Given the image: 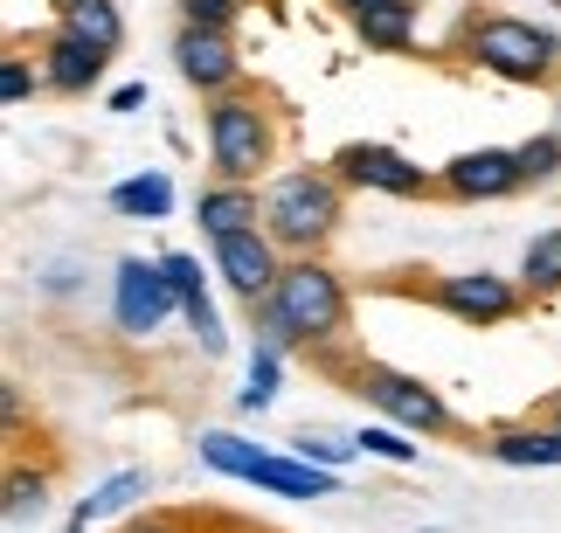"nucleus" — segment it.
Instances as JSON below:
<instances>
[{
	"mask_svg": "<svg viewBox=\"0 0 561 533\" xmlns=\"http://www.w3.org/2000/svg\"><path fill=\"white\" fill-rule=\"evenodd\" d=\"M416 285H402L409 298H423L430 312L458 318L465 333H492V326H513L534 298L520 291V277H500V270H450V277H430V270H409Z\"/></svg>",
	"mask_w": 561,
	"mask_h": 533,
	"instance_id": "nucleus-6",
	"label": "nucleus"
},
{
	"mask_svg": "<svg viewBox=\"0 0 561 533\" xmlns=\"http://www.w3.org/2000/svg\"><path fill=\"white\" fill-rule=\"evenodd\" d=\"M56 21L70 35H83V42H98L104 56L125 49V8L118 0H70V8H56Z\"/></svg>",
	"mask_w": 561,
	"mask_h": 533,
	"instance_id": "nucleus-19",
	"label": "nucleus"
},
{
	"mask_svg": "<svg viewBox=\"0 0 561 533\" xmlns=\"http://www.w3.org/2000/svg\"><path fill=\"white\" fill-rule=\"evenodd\" d=\"M208 257H215V277L236 291L243 312H256L277 291V277H285V250L271 243V229H236V236L208 243Z\"/></svg>",
	"mask_w": 561,
	"mask_h": 533,
	"instance_id": "nucleus-10",
	"label": "nucleus"
},
{
	"mask_svg": "<svg viewBox=\"0 0 561 533\" xmlns=\"http://www.w3.org/2000/svg\"><path fill=\"white\" fill-rule=\"evenodd\" d=\"M333 174L354 187V195H388V201H444L437 166H416L402 146L388 139H347L333 153Z\"/></svg>",
	"mask_w": 561,
	"mask_h": 533,
	"instance_id": "nucleus-7",
	"label": "nucleus"
},
{
	"mask_svg": "<svg viewBox=\"0 0 561 533\" xmlns=\"http://www.w3.org/2000/svg\"><path fill=\"white\" fill-rule=\"evenodd\" d=\"M194 451H202V464H208V472H222V478H256V464H264L271 451H264V443H250V437H236V430H202V437H194Z\"/></svg>",
	"mask_w": 561,
	"mask_h": 533,
	"instance_id": "nucleus-21",
	"label": "nucleus"
},
{
	"mask_svg": "<svg viewBox=\"0 0 561 533\" xmlns=\"http://www.w3.org/2000/svg\"><path fill=\"white\" fill-rule=\"evenodd\" d=\"M0 409H8V430L21 437V422H28V402H21V389H14V381L0 389Z\"/></svg>",
	"mask_w": 561,
	"mask_h": 533,
	"instance_id": "nucleus-31",
	"label": "nucleus"
},
{
	"mask_svg": "<svg viewBox=\"0 0 561 533\" xmlns=\"http://www.w3.org/2000/svg\"><path fill=\"white\" fill-rule=\"evenodd\" d=\"M250 0H174V14H181V28H229L236 35V21H243Z\"/></svg>",
	"mask_w": 561,
	"mask_h": 533,
	"instance_id": "nucleus-28",
	"label": "nucleus"
},
{
	"mask_svg": "<svg viewBox=\"0 0 561 533\" xmlns=\"http://www.w3.org/2000/svg\"><path fill=\"white\" fill-rule=\"evenodd\" d=\"M62 533H91V513H83V506H77V513L62 520Z\"/></svg>",
	"mask_w": 561,
	"mask_h": 533,
	"instance_id": "nucleus-35",
	"label": "nucleus"
},
{
	"mask_svg": "<svg viewBox=\"0 0 561 533\" xmlns=\"http://www.w3.org/2000/svg\"><path fill=\"white\" fill-rule=\"evenodd\" d=\"M56 8H70V0H56Z\"/></svg>",
	"mask_w": 561,
	"mask_h": 533,
	"instance_id": "nucleus-36",
	"label": "nucleus"
},
{
	"mask_svg": "<svg viewBox=\"0 0 561 533\" xmlns=\"http://www.w3.org/2000/svg\"><path fill=\"white\" fill-rule=\"evenodd\" d=\"M35 62H42V83H49V97H91L98 83H104V70H112V56H104L98 42L70 35L62 21L35 42Z\"/></svg>",
	"mask_w": 561,
	"mask_h": 533,
	"instance_id": "nucleus-12",
	"label": "nucleus"
},
{
	"mask_svg": "<svg viewBox=\"0 0 561 533\" xmlns=\"http://www.w3.org/2000/svg\"><path fill=\"white\" fill-rule=\"evenodd\" d=\"M437 181H444V201H458V208H485V201L527 195L520 146H471V153H450L437 166Z\"/></svg>",
	"mask_w": 561,
	"mask_h": 533,
	"instance_id": "nucleus-9",
	"label": "nucleus"
},
{
	"mask_svg": "<svg viewBox=\"0 0 561 533\" xmlns=\"http://www.w3.org/2000/svg\"><path fill=\"white\" fill-rule=\"evenodd\" d=\"M104 112H118V118L146 112V83H118V91H104Z\"/></svg>",
	"mask_w": 561,
	"mask_h": 533,
	"instance_id": "nucleus-30",
	"label": "nucleus"
},
{
	"mask_svg": "<svg viewBox=\"0 0 561 533\" xmlns=\"http://www.w3.org/2000/svg\"><path fill=\"white\" fill-rule=\"evenodd\" d=\"M520 174H527V187H554L561 181V132L520 139Z\"/></svg>",
	"mask_w": 561,
	"mask_h": 533,
	"instance_id": "nucleus-26",
	"label": "nucleus"
},
{
	"mask_svg": "<svg viewBox=\"0 0 561 533\" xmlns=\"http://www.w3.org/2000/svg\"><path fill=\"white\" fill-rule=\"evenodd\" d=\"M360 443V457H381V464H416V443H409V430H396V422H368V430L354 437Z\"/></svg>",
	"mask_w": 561,
	"mask_h": 533,
	"instance_id": "nucleus-27",
	"label": "nucleus"
},
{
	"mask_svg": "<svg viewBox=\"0 0 561 533\" xmlns=\"http://www.w3.org/2000/svg\"><path fill=\"white\" fill-rule=\"evenodd\" d=\"M340 389L360 395V402H368V409H375L381 422H396V430L423 437V443H471V451H479V430H465L458 409L444 402V389H430L423 374H402V368H388V360L360 354L354 368H347V381H340Z\"/></svg>",
	"mask_w": 561,
	"mask_h": 533,
	"instance_id": "nucleus-4",
	"label": "nucleus"
},
{
	"mask_svg": "<svg viewBox=\"0 0 561 533\" xmlns=\"http://www.w3.org/2000/svg\"><path fill=\"white\" fill-rule=\"evenodd\" d=\"M0 513H8V526H21V520H42V513H49V472L8 464V493H0Z\"/></svg>",
	"mask_w": 561,
	"mask_h": 533,
	"instance_id": "nucleus-24",
	"label": "nucleus"
},
{
	"mask_svg": "<svg viewBox=\"0 0 561 533\" xmlns=\"http://www.w3.org/2000/svg\"><path fill=\"white\" fill-rule=\"evenodd\" d=\"M520 291L534 298V305H554V298H561V229L527 236V250H520Z\"/></svg>",
	"mask_w": 561,
	"mask_h": 533,
	"instance_id": "nucleus-20",
	"label": "nucleus"
},
{
	"mask_svg": "<svg viewBox=\"0 0 561 533\" xmlns=\"http://www.w3.org/2000/svg\"><path fill=\"white\" fill-rule=\"evenodd\" d=\"M118 533H181V526H174V520H160V513H146V520H125Z\"/></svg>",
	"mask_w": 561,
	"mask_h": 533,
	"instance_id": "nucleus-34",
	"label": "nucleus"
},
{
	"mask_svg": "<svg viewBox=\"0 0 561 533\" xmlns=\"http://www.w3.org/2000/svg\"><path fill=\"white\" fill-rule=\"evenodd\" d=\"M347 195L354 187L327 166H285L264 181V229L285 257H327V243L347 222Z\"/></svg>",
	"mask_w": 561,
	"mask_h": 533,
	"instance_id": "nucleus-3",
	"label": "nucleus"
},
{
	"mask_svg": "<svg viewBox=\"0 0 561 533\" xmlns=\"http://www.w3.org/2000/svg\"><path fill=\"white\" fill-rule=\"evenodd\" d=\"M479 457L506 464V472H561V430H548V422H500V430L479 437Z\"/></svg>",
	"mask_w": 561,
	"mask_h": 533,
	"instance_id": "nucleus-13",
	"label": "nucleus"
},
{
	"mask_svg": "<svg viewBox=\"0 0 561 533\" xmlns=\"http://www.w3.org/2000/svg\"><path fill=\"white\" fill-rule=\"evenodd\" d=\"M554 8H561V0H554Z\"/></svg>",
	"mask_w": 561,
	"mask_h": 533,
	"instance_id": "nucleus-37",
	"label": "nucleus"
},
{
	"mask_svg": "<svg viewBox=\"0 0 561 533\" xmlns=\"http://www.w3.org/2000/svg\"><path fill=\"white\" fill-rule=\"evenodd\" d=\"M554 132H561V125H554Z\"/></svg>",
	"mask_w": 561,
	"mask_h": 533,
	"instance_id": "nucleus-38",
	"label": "nucleus"
},
{
	"mask_svg": "<svg viewBox=\"0 0 561 533\" xmlns=\"http://www.w3.org/2000/svg\"><path fill=\"white\" fill-rule=\"evenodd\" d=\"M146 493H153V472H146V464H125V472H112L91 499H77V506H83L91 520H125Z\"/></svg>",
	"mask_w": 561,
	"mask_h": 533,
	"instance_id": "nucleus-22",
	"label": "nucleus"
},
{
	"mask_svg": "<svg viewBox=\"0 0 561 533\" xmlns=\"http://www.w3.org/2000/svg\"><path fill=\"white\" fill-rule=\"evenodd\" d=\"M285 451H298L306 464H327V472H347V464L360 457V443L354 437H327V430H298Z\"/></svg>",
	"mask_w": 561,
	"mask_h": 533,
	"instance_id": "nucleus-25",
	"label": "nucleus"
},
{
	"mask_svg": "<svg viewBox=\"0 0 561 533\" xmlns=\"http://www.w3.org/2000/svg\"><path fill=\"white\" fill-rule=\"evenodd\" d=\"M340 478L347 472H327V464H306L298 451H271L264 464H256V493H277V499H333Z\"/></svg>",
	"mask_w": 561,
	"mask_h": 533,
	"instance_id": "nucleus-16",
	"label": "nucleus"
},
{
	"mask_svg": "<svg viewBox=\"0 0 561 533\" xmlns=\"http://www.w3.org/2000/svg\"><path fill=\"white\" fill-rule=\"evenodd\" d=\"M416 14H423V0H388V8L347 21V28H354V42L368 56H409L416 49Z\"/></svg>",
	"mask_w": 561,
	"mask_h": 533,
	"instance_id": "nucleus-17",
	"label": "nucleus"
},
{
	"mask_svg": "<svg viewBox=\"0 0 561 533\" xmlns=\"http://www.w3.org/2000/svg\"><path fill=\"white\" fill-rule=\"evenodd\" d=\"M104 201H112V216H118V222H167V216H174V174L146 166V174L118 181Z\"/></svg>",
	"mask_w": 561,
	"mask_h": 533,
	"instance_id": "nucleus-18",
	"label": "nucleus"
},
{
	"mask_svg": "<svg viewBox=\"0 0 561 533\" xmlns=\"http://www.w3.org/2000/svg\"><path fill=\"white\" fill-rule=\"evenodd\" d=\"M271 312L291 326L298 354L340 347V339L354 333V291L327 257H285V277H277V291H271Z\"/></svg>",
	"mask_w": 561,
	"mask_h": 533,
	"instance_id": "nucleus-5",
	"label": "nucleus"
},
{
	"mask_svg": "<svg viewBox=\"0 0 561 533\" xmlns=\"http://www.w3.org/2000/svg\"><path fill=\"white\" fill-rule=\"evenodd\" d=\"M174 70H181V83L202 104L236 91V83H250V62H243V49H236L229 28H181L174 35Z\"/></svg>",
	"mask_w": 561,
	"mask_h": 533,
	"instance_id": "nucleus-11",
	"label": "nucleus"
},
{
	"mask_svg": "<svg viewBox=\"0 0 561 533\" xmlns=\"http://www.w3.org/2000/svg\"><path fill=\"white\" fill-rule=\"evenodd\" d=\"M167 318H181V291L160 257H118L112 264V326L125 339L160 333Z\"/></svg>",
	"mask_w": 561,
	"mask_h": 533,
	"instance_id": "nucleus-8",
	"label": "nucleus"
},
{
	"mask_svg": "<svg viewBox=\"0 0 561 533\" xmlns=\"http://www.w3.org/2000/svg\"><path fill=\"white\" fill-rule=\"evenodd\" d=\"M202 139H208V181L264 187L277 153H285V112L264 83H236V91L202 104Z\"/></svg>",
	"mask_w": 561,
	"mask_h": 533,
	"instance_id": "nucleus-2",
	"label": "nucleus"
},
{
	"mask_svg": "<svg viewBox=\"0 0 561 533\" xmlns=\"http://www.w3.org/2000/svg\"><path fill=\"white\" fill-rule=\"evenodd\" d=\"M277 381H285V354L250 347V374H243V389H236V416H264L277 402Z\"/></svg>",
	"mask_w": 561,
	"mask_h": 533,
	"instance_id": "nucleus-23",
	"label": "nucleus"
},
{
	"mask_svg": "<svg viewBox=\"0 0 561 533\" xmlns=\"http://www.w3.org/2000/svg\"><path fill=\"white\" fill-rule=\"evenodd\" d=\"M450 56L513 83V91H548V83H561V35L548 21H527V14H506V8H465L458 28H450Z\"/></svg>",
	"mask_w": 561,
	"mask_h": 533,
	"instance_id": "nucleus-1",
	"label": "nucleus"
},
{
	"mask_svg": "<svg viewBox=\"0 0 561 533\" xmlns=\"http://www.w3.org/2000/svg\"><path fill=\"white\" fill-rule=\"evenodd\" d=\"M327 8H333L340 21H360V14H375V8H388V0H327Z\"/></svg>",
	"mask_w": 561,
	"mask_h": 533,
	"instance_id": "nucleus-32",
	"label": "nucleus"
},
{
	"mask_svg": "<svg viewBox=\"0 0 561 533\" xmlns=\"http://www.w3.org/2000/svg\"><path fill=\"white\" fill-rule=\"evenodd\" d=\"M534 422H548V430H561V389L548 395V402H534V409H527Z\"/></svg>",
	"mask_w": 561,
	"mask_h": 533,
	"instance_id": "nucleus-33",
	"label": "nucleus"
},
{
	"mask_svg": "<svg viewBox=\"0 0 561 533\" xmlns=\"http://www.w3.org/2000/svg\"><path fill=\"white\" fill-rule=\"evenodd\" d=\"M194 222H202L208 243L236 236V229H264V187H243V181H208L194 195Z\"/></svg>",
	"mask_w": 561,
	"mask_h": 533,
	"instance_id": "nucleus-15",
	"label": "nucleus"
},
{
	"mask_svg": "<svg viewBox=\"0 0 561 533\" xmlns=\"http://www.w3.org/2000/svg\"><path fill=\"white\" fill-rule=\"evenodd\" d=\"M160 264H167V277H174V291H181V326L202 339V354L215 360V354L229 347V333H222V318H215V298H208L202 257H187V250H160Z\"/></svg>",
	"mask_w": 561,
	"mask_h": 533,
	"instance_id": "nucleus-14",
	"label": "nucleus"
},
{
	"mask_svg": "<svg viewBox=\"0 0 561 533\" xmlns=\"http://www.w3.org/2000/svg\"><path fill=\"white\" fill-rule=\"evenodd\" d=\"M35 91H49V83H42V62H28V56H0V104H28Z\"/></svg>",
	"mask_w": 561,
	"mask_h": 533,
	"instance_id": "nucleus-29",
	"label": "nucleus"
}]
</instances>
